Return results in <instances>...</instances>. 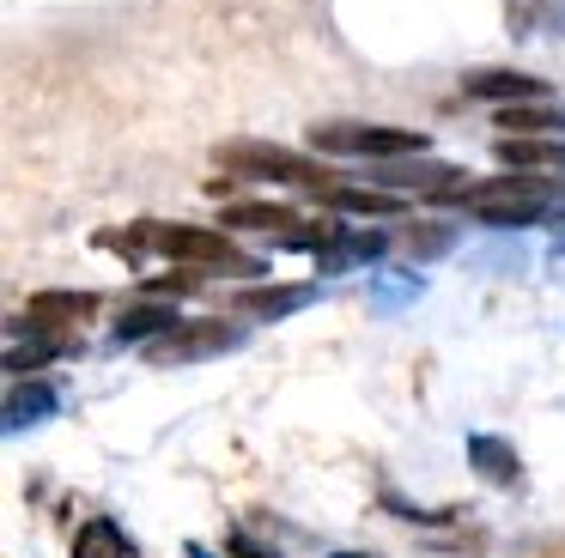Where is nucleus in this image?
I'll use <instances>...</instances> for the list:
<instances>
[{"mask_svg":"<svg viewBox=\"0 0 565 558\" xmlns=\"http://www.w3.org/2000/svg\"><path fill=\"white\" fill-rule=\"evenodd\" d=\"M329 206H347V213H402L395 194H365V189H329Z\"/></svg>","mask_w":565,"mask_h":558,"instance_id":"2eb2a0df","label":"nucleus"},{"mask_svg":"<svg viewBox=\"0 0 565 558\" xmlns=\"http://www.w3.org/2000/svg\"><path fill=\"white\" fill-rule=\"evenodd\" d=\"M468 97H487V104H535V97H547V79H535V73H516V67H480L462 79Z\"/></svg>","mask_w":565,"mask_h":558,"instance_id":"423d86ee","label":"nucleus"},{"mask_svg":"<svg viewBox=\"0 0 565 558\" xmlns=\"http://www.w3.org/2000/svg\"><path fill=\"white\" fill-rule=\"evenodd\" d=\"M414 255H438V249H450V230H438V225H426V230H414Z\"/></svg>","mask_w":565,"mask_h":558,"instance_id":"a211bd4d","label":"nucleus"},{"mask_svg":"<svg viewBox=\"0 0 565 558\" xmlns=\"http://www.w3.org/2000/svg\"><path fill=\"white\" fill-rule=\"evenodd\" d=\"M237 346V328L232 322H183L177 334H164L159 346H152V358L159 364H195V358H220V352Z\"/></svg>","mask_w":565,"mask_h":558,"instance_id":"20e7f679","label":"nucleus"},{"mask_svg":"<svg viewBox=\"0 0 565 558\" xmlns=\"http://www.w3.org/2000/svg\"><path fill=\"white\" fill-rule=\"evenodd\" d=\"M334 558H365V552H334Z\"/></svg>","mask_w":565,"mask_h":558,"instance_id":"aec40b11","label":"nucleus"},{"mask_svg":"<svg viewBox=\"0 0 565 558\" xmlns=\"http://www.w3.org/2000/svg\"><path fill=\"white\" fill-rule=\"evenodd\" d=\"M468 468H475L480 480H492V485H516V480H523V461H516V449L504 443V437H487V431L468 437Z\"/></svg>","mask_w":565,"mask_h":558,"instance_id":"0eeeda50","label":"nucleus"},{"mask_svg":"<svg viewBox=\"0 0 565 558\" xmlns=\"http://www.w3.org/2000/svg\"><path fill=\"white\" fill-rule=\"evenodd\" d=\"M383 249H390V243H383L377 230H359V237H334L329 249L317 255V261H322V273H341V267H359V261H377Z\"/></svg>","mask_w":565,"mask_h":558,"instance_id":"9b49d317","label":"nucleus"},{"mask_svg":"<svg viewBox=\"0 0 565 558\" xmlns=\"http://www.w3.org/2000/svg\"><path fill=\"white\" fill-rule=\"evenodd\" d=\"M317 298V286H274V291H244L237 298V310H249V315H292V310H305V303Z\"/></svg>","mask_w":565,"mask_h":558,"instance_id":"f8f14e48","label":"nucleus"},{"mask_svg":"<svg viewBox=\"0 0 565 558\" xmlns=\"http://www.w3.org/2000/svg\"><path fill=\"white\" fill-rule=\"evenodd\" d=\"M55 412V395L43 383H19L13 395H7V431H25V425L50 419Z\"/></svg>","mask_w":565,"mask_h":558,"instance_id":"ddd939ff","label":"nucleus"},{"mask_svg":"<svg viewBox=\"0 0 565 558\" xmlns=\"http://www.w3.org/2000/svg\"><path fill=\"white\" fill-rule=\"evenodd\" d=\"M98 310V298L92 291H38V298L25 303V322L38 328V334H55V340H67L86 315Z\"/></svg>","mask_w":565,"mask_h":558,"instance_id":"39448f33","label":"nucleus"},{"mask_svg":"<svg viewBox=\"0 0 565 558\" xmlns=\"http://www.w3.org/2000/svg\"><path fill=\"white\" fill-rule=\"evenodd\" d=\"M177 328H183V322H177V310H171V303H159V298L116 315V340H122V346H128V340H164V334H177Z\"/></svg>","mask_w":565,"mask_h":558,"instance_id":"6e6552de","label":"nucleus"},{"mask_svg":"<svg viewBox=\"0 0 565 558\" xmlns=\"http://www.w3.org/2000/svg\"><path fill=\"white\" fill-rule=\"evenodd\" d=\"M140 249H164L171 261L201 267V273H262V261H249L244 249L225 243V230H201V225H135Z\"/></svg>","mask_w":565,"mask_h":558,"instance_id":"f257e3e1","label":"nucleus"},{"mask_svg":"<svg viewBox=\"0 0 565 558\" xmlns=\"http://www.w3.org/2000/svg\"><path fill=\"white\" fill-rule=\"evenodd\" d=\"M74 558H140V552H135V540H128L110 516H92L86 528L74 534Z\"/></svg>","mask_w":565,"mask_h":558,"instance_id":"1a4fd4ad","label":"nucleus"},{"mask_svg":"<svg viewBox=\"0 0 565 558\" xmlns=\"http://www.w3.org/2000/svg\"><path fill=\"white\" fill-rule=\"evenodd\" d=\"M220 225H232V230H292L298 218H292V206H268V201H237V206H225L220 213Z\"/></svg>","mask_w":565,"mask_h":558,"instance_id":"9d476101","label":"nucleus"},{"mask_svg":"<svg viewBox=\"0 0 565 558\" xmlns=\"http://www.w3.org/2000/svg\"><path fill=\"white\" fill-rule=\"evenodd\" d=\"M225 558H274V552H262V546H256V540H244V534H237V540H232V546H225Z\"/></svg>","mask_w":565,"mask_h":558,"instance_id":"6ab92c4d","label":"nucleus"},{"mask_svg":"<svg viewBox=\"0 0 565 558\" xmlns=\"http://www.w3.org/2000/svg\"><path fill=\"white\" fill-rule=\"evenodd\" d=\"M499 158L511 170H535V164H559V152H547V146H535V140H504L499 146Z\"/></svg>","mask_w":565,"mask_h":558,"instance_id":"f3484780","label":"nucleus"},{"mask_svg":"<svg viewBox=\"0 0 565 558\" xmlns=\"http://www.w3.org/2000/svg\"><path fill=\"white\" fill-rule=\"evenodd\" d=\"M220 164L225 170H244V176H268V182H298V189H329V170L310 164V158L286 152V146H256V140H237L220 146Z\"/></svg>","mask_w":565,"mask_h":558,"instance_id":"7ed1b4c3","label":"nucleus"},{"mask_svg":"<svg viewBox=\"0 0 565 558\" xmlns=\"http://www.w3.org/2000/svg\"><path fill=\"white\" fill-rule=\"evenodd\" d=\"M553 121H559V109H535V104H529V109L504 104L499 109V128L504 133H535V128H553Z\"/></svg>","mask_w":565,"mask_h":558,"instance_id":"dca6fc26","label":"nucleus"},{"mask_svg":"<svg viewBox=\"0 0 565 558\" xmlns=\"http://www.w3.org/2000/svg\"><path fill=\"white\" fill-rule=\"evenodd\" d=\"M62 346H67V340H55V334H38L31 346H13V352H7V371H13V376H25V371H38V364H50Z\"/></svg>","mask_w":565,"mask_h":558,"instance_id":"4468645a","label":"nucleus"},{"mask_svg":"<svg viewBox=\"0 0 565 558\" xmlns=\"http://www.w3.org/2000/svg\"><path fill=\"white\" fill-rule=\"evenodd\" d=\"M310 146H317V152L377 158V164H390V158H419L431 140L414 133V128H377V121H317V128H310Z\"/></svg>","mask_w":565,"mask_h":558,"instance_id":"f03ea898","label":"nucleus"}]
</instances>
